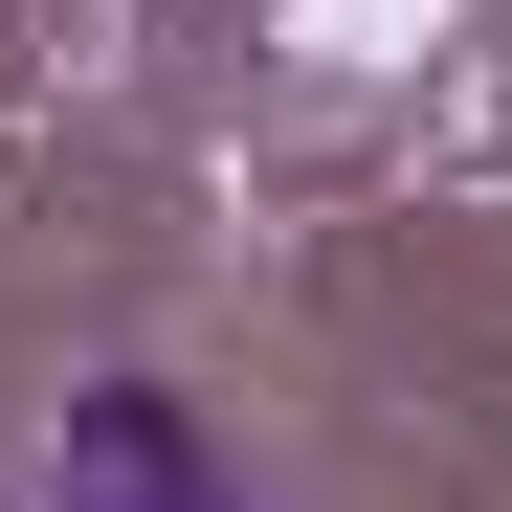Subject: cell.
<instances>
[{
  "label": "cell",
  "instance_id": "1",
  "mask_svg": "<svg viewBox=\"0 0 512 512\" xmlns=\"http://www.w3.org/2000/svg\"><path fill=\"white\" fill-rule=\"evenodd\" d=\"M0 512H245V490H223V446H201L156 379H112V401H67L45 446H23V490H0Z\"/></svg>",
  "mask_w": 512,
  "mask_h": 512
}]
</instances>
